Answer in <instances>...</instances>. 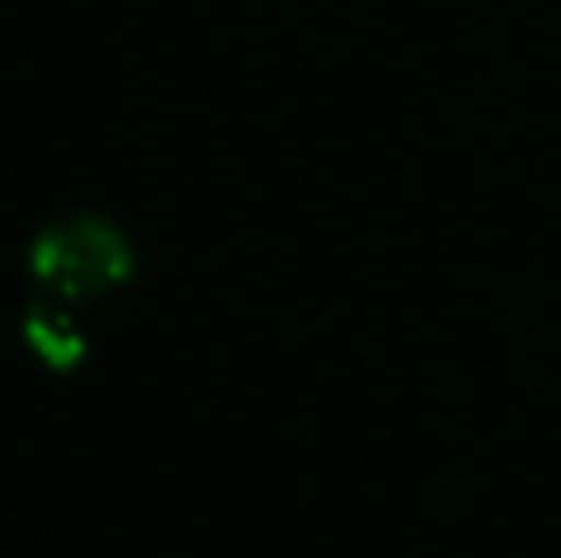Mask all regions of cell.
Here are the masks:
<instances>
[{
	"label": "cell",
	"instance_id": "1",
	"mask_svg": "<svg viewBox=\"0 0 561 558\" xmlns=\"http://www.w3.org/2000/svg\"><path fill=\"white\" fill-rule=\"evenodd\" d=\"M23 269L38 295L89 310L138 276V253L123 226L107 215L73 210L50 218L31 238Z\"/></svg>",
	"mask_w": 561,
	"mask_h": 558
},
{
	"label": "cell",
	"instance_id": "2",
	"mask_svg": "<svg viewBox=\"0 0 561 558\" xmlns=\"http://www.w3.org/2000/svg\"><path fill=\"white\" fill-rule=\"evenodd\" d=\"M20 333H23V344L31 349V356L54 375H73L92 352V337H89V326H84L81 306L38 295V291L31 295V303L23 306Z\"/></svg>",
	"mask_w": 561,
	"mask_h": 558
}]
</instances>
